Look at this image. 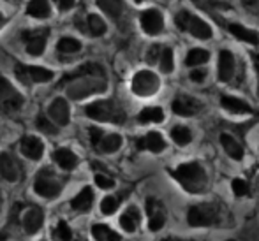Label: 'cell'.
I'll use <instances>...</instances> for the list:
<instances>
[{
    "label": "cell",
    "mask_w": 259,
    "mask_h": 241,
    "mask_svg": "<svg viewBox=\"0 0 259 241\" xmlns=\"http://www.w3.org/2000/svg\"><path fill=\"white\" fill-rule=\"evenodd\" d=\"M173 176L182 187L191 194H199L206 188V173L198 162H187L173 171Z\"/></svg>",
    "instance_id": "cell-1"
},
{
    "label": "cell",
    "mask_w": 259,
    "mask_h": 241,
    "mask_svg": "<svg viewBox=\"0 0 259 241\" xmlns=\"http://www.w3.org/2000/svg\"><path fill=\"white\" fill-rule=\"evenodd\" d=\"M87 116L97 122H113V123H123L125 113L116 104L115 101H97L87 106L85 109Z\"/></svg>",
    "instance_id": "cell-2"
},
{
    "label": "cell",
    "mask_w": 259,
    "mask_h": 241,
    "mask_svg": "<svg viewBox=\"0 0 259 241\" xmlns=\"http://www.w3.org/2000/svg\"><path fill=\"white\" fill-rule=\"evenodd\" d=\"M219 206L215 203H203L196 204L189 210L187 222L192 227H208L219 220Z\"/></svg>",
    "instance_id": "cell-3"
},
{
    "label": "cell",
    "mask_w": 259,
    "mask_h": 241,
    "mask_svg": "<svg viewBox=\"0 0 259 241\" xmlns=\"http://www.w3.org/2000/svg\"><path fill=\"white\" fill-rule=\"evenodd\" d=\"M78 83L69 90L74 99H81L87 97L94 92H101V90L106 88V83H104V72H97V74H85V76H78Z\"/></svg>",
    "instance_id": "cell-4"
},
{
    "label": "cell",
    "mask_w": 259,
    "mask_h": 241,
    "mask_svg": "<svg viewBox=\"0 0 259 241\" xmlns=\"http://www.w3.org/2000/svg\"><path fill=\"white\" fill-rule=\"evenodd\" d=\"M34 190L39 196L46 197V199H53L62 192V181L48 169H42L34 181Z\"/></svg>",
    "instance_id": "cell-5"
},
{
    "label": "cell",
    "mask_w": 259,
    "mask_h": 241,
    "mask_svg": "<svg viewBox=\"0 0 259 241\" xmlns=\"http://www.w3.org/2000/svg\"><path fill=\"white\" fill-rule=\"evenodd\" d=\"M21 106L23 95L6 78H0V109L4 113H16Z\"/></svg>",
    "instance_id": "cell-6"
},
{
    "label": "cell",
    "mask_w": 259,
    "mask_h": 241,
    "mask_svg": "<svg viewBox=\"0 0 259 241\" xmlns=\"http://www.w3.org/2000/svg\"><path fill=\"white\" fill-rule=\"evenodd\" d=\"M159 78L152 71H140L133 78V92L140 97L154 95L159 90Z\"/></svg>",
    "instance_id": "cell-7"
},
{
    "label": "cell",
    "mask_w": 259,
    "mask_h": 241,
    "mask_svg": "<svg viewBox=\"0 0 259 241\" xmlns=\"http://www.w3.org/2000/svg\"><path fill=\"white\" fill-rule=\"evenodd\" d=\"M16 76L21 83H48L53 79V72L45 67H37V65H16Z\"/></svg>",
    "instance_id": "cell-8"
},
{
    "label": "cell",
    "mask_w": 259,
    "mask_h": 241,
    "mask_svg": "<svg viewBox=\"0 0 259 241\" xmlns=\"http://www.w3.org/2000/svg\"><path fill=\"white\" fill-rule=\"evenodd\" d=\"M147 213H148V227L150 231H159L164 227V222H166V211L160 201L157 199H148L147 201Z\"/></svg>",
    "instance_id": "cell-9"
},
{
    "label": "cell",
    "mask_w": 259,
    "mask_h": 241,
    "mask_svg": "<svg viewBox=\"0 0 259 241\" xmlns=\"http://www.w3.org/2000/svg\"><path fill=\"white\" fill-rule=\"evenodd\" d=\"M140 21H141V28H143V30L147 32L148 35L160 34V32H162V28H164L162 14H160L159 11H155V9L145 11V13L141 14Z\"/></svg>",
    "instance_id": "cell-10"
},
{
    "label": "cell",
    "mask_w": 259,
    "mask_h": 241,
    "mask_svg": "<svg viewBox=\"0 0 259 241\" xmlns=\"http://www.w3.org/2000/svg\"><path fill=\"white\" fill-rule=\"evenodd\" d=\"M171 108H173V113H177V115H180V116H194L201 111L203 104L192 97L180 95L175 99Z\"/></svg>",
    "instance_id": "cell-11"
},
{
    "label": "cell",
    "mask_w": 259,
    "mask_h": 241,
    "mask_svg": "<svg viewBox=\"0 0 259 241\" xmlns=\"http://www.w3.org/2000/svg\"><path fill=\"white\" fill-rule=\"evenodd\" d=\"M48 113H50V118L53 120L57 125L64 127L69 123V120H71V109H69V104L65 99L58 97L55 99V101L50 104L48 108Z\"/></svg>",
    "instance_id": "cell-12"
},
{
    "label": "cell",
    "mask_w": 259,
    "mask_h": 241,
    "mask_svg": "<svg viewBox=\"0 0 259 241\" xmlns=\"http://www.w3.org/2000/svg\"><path fill=\"white\" fill-rule=\"evenodd\" d=\"M46 35H48V30L25 32L23 34V41H27V51L32 57L42 55V51L46 48Z\"/></svg>",
    "instance_id": "cell-13"
},
{
    "label": "cell",
    "mask_w": 259,
    "mask_h": 241,
    "mask_svg": "<svg viewBox=\"0 0 259 241\" xmlns=\"http://www.w3.org/2000/svg\"><path fill=\"white\" fill-rule=\"evenodd\" d=\"M0 174H2L4 180L11 181V183L20 180V166L14 160V157H11L9 153L0 155Z\"/></svg>",
    "instance_id": "cell-14"
},
{
    "label": "cell",
    "mask_w": 259,
    "mask_h": 241,
    "mask_svg": "<svg viewBox=\"0 0 259 241\" xmlns=\"http://www.w3.org/2000/svg\"><path fill=\"white\" fill-rule=\"evenodd\" d=\"M20 148H21V153L30 160H39L42 157V153H45V144H42V141L34 136L23 137L20 143Z\"/></svg>",
    "instance_id": "cell-15"
},
{
    "label": "cell",
    "mask_w": 259,
    "mask_h": 241,
    "mask_svg": "<svg viewBox=\"0 0 259 241\" xmlns=\"http://www.w3.org/2000/svg\"><path fill=\"white\" fill-rule=\"evenodd\" d=\"M235 74V57L231 51L222 50L219 53V79L221 81H229Z\"/></svg>",
    "instance_id": "cell-16"
},
{
    "label": "cell",
    "mask_w": 259,
    "mask_h": 241,
    "mask_svg": "<svg viewBox=\"0 0 259 241\" xmlns=\"http://www.w3.org/2000/svg\"><path fill=\"white\" fill-rule=\"evenodd\" d=\"M42 222H45V213L41 208L34 206L23 215V227L27 234H35L41 229Z\"/></svg>",
    "instance_id": "cell-17"
},
{
    "label": "cell",
    "mask_w": 259,
    "mask_h": 241,
    "mask_svg": "<svg viewBox=\"0 0 259 241\" xmlns=\"http://www.w3.org/2000/svg\"><path fill=\"white\" fill-rule=\"evenodd\" d=\"M138 148L148 150V152H154V153H160L166 148V141H164V137L160 136L159 132H148L147 136L138 141Z\"/></svg>",
    "instance_id": "cell-18"
},
{
    "label": "cell",
    "mask_w": 259,
    "mask_h": 241,
    "mask_svg": "<svg viewBox=\"0 0 259 241\" xmlns=\"http://www.w3.org/2000/svg\"><path fill=\"white\" fill-rule=\"evenodd\" d=\"M53 159L64 171H72L78 166V157L69 148H58L57 152L53 153Z\"/></svg>",
    "instance_id": "cell-19"
},
{
    "label": "cell",
    "mask_w": 259,
    "mask_h": 241,
    "mask_svg": "<svg viewBox=\"0 0 259 241\" xmlns=\"http://www.w3.org/2000/svg\"><path fill=\"white\" fill-rule=\"evenodd\" d=\"M221 104H222V108H224L226 111L233 113V115H247V113L252 111L247 102L240 101V99H236V97L224 95L221 99Z\"/></svg>",
    "instance_id": "cell-20"
},
{
    "label": "cell",
    "mask_w": 259,
    "mask_h": 241,
    "mask_svg": "<svg viewBox=\"0 0 259 241\" xmlns=\"http://www.w3.org/2000/svg\"><path fill=\"white\" fill-rule=\"evenodd\" d=\"M92 203H94L92 188L85 187L81 192L78 194V196L74 197V199L71 201V206L74 208L76 211H81V213H85V211H89L90 208H92Z\"/></svg>",
    "instance_id": "cell-21"
},
{
    "label": "cell",
    "mask_w": 259,
    "mask_h": 241,
    "mask_svg": "<svg viewBox=\"0 0 259 241\" xmlns=\"http://www.w3.org/2000/svg\"><path fill=\"white\" fill-rule=\"evenodd\" d=\"M221 144H222V148L226 150V153H228L231 159H235V160H242L243 159L242 144H240L235 137L229 136V134H222V136H221Z\"/></svg>",
    "instance_id": "cell-22"
},
{
    "label": "cell",
    "mask_w": 259,
    "mask_h": 241,
    "mask_svg": "<svg viewBox=\"0 0 259 241\" xmlns=\"http://www.w3.org/2000/svg\"><path fill=\"white\" fill-rule=\"evenodd\" d=\"M27 13L32 18H37V20H45L52 14V7H50L48 0H30L27 6Z\"/></svg>",
    "instance_id": "cell-23"
},
{
    "label": "cell",
    "mask_w": 259,
    "mask_h": 241,
    "mask_svg": "<svg viewBox=\"0 0 259 241\" xmlns=\"http://www.w3.org/2000/svg\"><path fill=\"white\" fill-rule=\"evenodd\" d=\"M229 32H231L233 35H235L236 39H240V41H243V42H249V44H259V35L256 34V32H252V30H249V28H245V27H242V25H236V23H233V25H229Z\"/></svg>",
    "instance_id": "cell-24"
},
{
    "label": "cell",
    "mask_w": 259,
    "mask_h": 241,
    "mask_svg": "<svg viewBox=\"0 0 259 241\" xmlns=\"http://www.w3.org/2000/svg\"><path fill=\"white\" fill-rule=\"evenodd\" d=\"M120 225H122V229L127 232L136 231L138 225H140V211H138V208L131 206L129 210L120 217Z\"/></svg>",
    "instance_id": "cell-25"
},
{
    "label": "cell",
    "mask_w": 259,
    "mask_h": 241,
    "mask_svg": "<svg viewBox=\"0 0 259 241\" xmlns=\"http://www.w3.org/2000/svg\"><path fill=\"white\" fill-rule=\"evenodd\" d=\"M194 37L198 39H210L211 37V28L210 25L205 23L203 20H199V18L192 16L191 21H189V30Z\"/></svg>",
    "instance_id": "cell-26"
},
{
    "label": "cell",
    "mask_w": 259,
    "mask_h": 241,
    "mask_svg": "<svg viewBox=\"0 0 259 241\" xmlns=\"http://www.w3.org/2000/svg\"><path fill=\"white\" fill-rule=\"evenodd\" d=\"M120 146H122V137L118 134H106V136L101 137V141L97 143L96 148L103 153H115Z\"/></svg>",
    "instance_id": "cell-27"
},
{
    "label": "cell",
    "mask_w": 259,
    "mask_h": 241,
    "mask_svg": "<svg viewBox=\"0 0 259 241\" xmlns=\"http://www.w3.org/2000/svg\"><path fill=\"white\" fill-rule=\"evenodd\" d=\"M92 234L97 241H122L118 232H115L113 229H109L104 224H97L92 227Z\"/></svg>",
    "instance_id": "cell-28"
},
{
    "label": "cell",
    "mask_w": 259,
    "mask_h": 241,
    "mask_svg": "<svg viewBox=\"0 0 259 241\" xmlns=\"http://www.w3.org/2000/svg\"><path fill=\"white\" fill-rule=\"evenodd\" d=\"M138 120L141 123H159L164 120V111L160 108H145L138 115Z\"/></svg>",
    "instance_id": "cell-29"
},
{
    "label": "cell",
    "mask_w": 259,
    "mask_h": 241,
    "mask_svg": "<svg viewBox=\"0 0 259 241\" xmlns=\"http://www.w3.org/2000/svg\"><path fill=\"white\" fill-rule=\"evenodd\" d=\"M97 4L111 18H118L123 11V0H97Z\"/></svg>",
    "instance_id": "cell-30"
},
{
    "label": "cell",
    "mask_w": 259,
    "mask_h": 241,
    "mask_svg": "<svg viewBox=\"0 0 259 241\" xmlns=\"http://www.w3.org/2000/svg\"><path fill=\"white\" fill-rule=\"evenodd\" d=\"M208 58H210V53L206 50H201V48H194L187 53V58H185V64L189 67H196V65H201V64H206Z\"/></svg>",
    "instance_id": "cell-31"
},
{
    "label": "cell",
    "mask_w": 259,
    "mask_h": 241,
    "mask_svg": "<svg viewBox=\"0 0 259 241\" xmlns=\"http://www.w3.org/2000/svg\"><path fill=\"white\" fill-rule=\"evenodd\" d=\"M171 137H173V141L178 146H187L192 141L191 130L184 125H178V127H175V129H171Z\"/></svg>",
    "instance_id": "cell-32"
},
{
    "label": "cell",
    "mask_w": 259,
    "mask_h": 241,
    "mask_svg": "<svg viewBox=\"0 0 259 241\" xmlns=\"http://www.w3.org/2000/svg\"><path fill=\"white\" fill-rule=\"evenodd\" d=\"M57 48L60 53H76V51L81 50V42L72 37H62L60 41H58Z\"/></svg>",
    "instance_id": "cell-33"
},
{
    "label": "cell",
    "mask_w": 259,
    "mask_h": 241,
    "mask_svg": "<svg viewBox=\"0 0 259 241\" xmlns=\"http://www.w3.org/2000/svg\"><path fill=\"white\" fill-rule=\"evenodd\" d=\"M159 64H160V69H162V72H166V74H169V72H173V69H175L173 51H171L169 48H164L162 51H160Z\"/></svg>",
    "instance_id": "cell-34"
},
{
    "label": "cell",
    "mask_w": 259,
    "mask_h": 241,
    "mask_svg": "<svg viewBox=\"0 0 259 241\" xmlns=\"http://www.w3.org/2000/svg\"><path fill=\"white\" fill-rule=\"evenodd\" d=\"M89 28L94 35H103L106 34V23L101 16L97 14H90L89 16Z\"/></svg>",
    "instance_id": "cell-35"
},
{
    "label": "cell",
    "mask_w": 259,
    "mask_h": 241,
    "mask_svg": "<svg viewBox=\"0 0 259 241\" xmlns=\"http://www.w3.org/2000/svg\"><path fill=\"white\" fill-rule=\"evenodd\" d=\"M35 127H37L41 132L50 134V136H53V134L58 132V129L53 123V120H48L46 116H37V120H35Z\"/></svg>",
    "instance_id": "cell-36"
},
{
    "label": "cell",
    "mask_w": 259,
    "mask_h": 241,
    "mask_svg": "<svg viewBox=\"0 0 259 241\" xmlns=\"http://www.w3.org/2000/svg\"><path fill=\"white\" fill-rule=\"evenodd\" d=\"M116 208H118V199L113 196L104 197L103 203H101V211H103L104 215H113L116 211Z\"/></svg>",
    "instance_id": "cell-37"
},
{
    "label": "cell",
    "mask_w": 259,
    "mask_h": 241,
    "mask_svg": "<svg viewBox=\"0 0 259 241\" xmlns=\"http://www.w3.org/2000/svg\"><path fill=\"white\" fill-rule=\"evenodd\" d=\"M55 236H57V239H58V241H71V238H72L71 229H69V225L65 224L64 220L58 222L57 231H55Z\"/></svg>",
    "instance_id": "cell-38"
},
{
    "label": "cell",
    "mask_w": 259,
    "mask_h": 241,
    "mask_svg": "<svg viewBox=\"0 0 259 241\" xmlns=\"http://www.w3.org/2000/svg\"><path fill=\"white\" fill-rule=\"evenodd\" d=\"M231 187H233L235 196H238V197L245 196V194L249 192V185H247V181H243L242 178H235V180H233V183H231Z\"/></svg>",
    "instance_id": "cell-39"
},
{
    "label": "cell",
    "mask_w": 259,
    "mask_h": 241,
    "mask_svg": "<svg viewBox=\"0 0 259 241\" xmlns=\"http://www.w3.org/2000/svg\"><path fill=\"white\" fill-rule=\"evenodd\" d=\"M191 18H192V14H189L187 11H182V13H178L177 14V27L180 28L182 32H187Z\"/></svg>",
    "instance_id": "cell-40"
},
{
    "label": "cell",
    "mask_w": 259,
    "mask_h": 241,
    "mask_svg": "<svg viewBox=\"0 0 259 241\" xmlns=\"http://www.w3.org/2000/svg\"><path fill=\"white\" fill-rule=\"evenodd\" d=\"M96 183H97V187L104 188V190L115 187V181H113L109 176H106V174H96Z\"/></svg>",
    "instance_id": "cell-41"
},
{
    "label": "cell",
    "mask_w": 259,
    "mask_h": 241,
    "mask_svg": "<svg viewBox=\"0 0 259 241\" xmlns=\"http://www.w3.org/2000/svg\"><path fill=\"white\" fill-rule=\"evenodd\" d=\"M205 78H206V71H205V69H194V71L191 72V79L194 83L205 81Z\"/></svg>",
    "instance_id": "cell-42"
},
{
    "label": "cell",
    "mask_w": 259,
    "mask_h": 241,
    "mask_svg": "<svg viewBox=\"0 0 259 241\" xmlns=\"http://www.w3.org/2000/svg\"><path fill=\"white\" fill-rule=\"evenodd\" d=\"M159 51H162L159 48V46H152L150 50H148V57H147V60L150 62V64H154V62H157L160 58V53Z\"/></svg>",
    "instance_id": "cell-43"
},
{
    "label": "cell",
    "mask_w": 259,
    "mask_h": 241,
    "mask_svg": "<svg viewBox=\"0 0 259 241\" xmlns=\"http://www.w3.org/2000/svg\"><path fill=\"white\" fill-rule=\"evenodd\" d=\"M103 136H104V132L101 129H94V127L90 129V141H92L94 146H97V143H99Z\"/></svg>",
    "instance_id": "cell-44"
},
{
    "label": "cell",
    "mask_w": 259,
    "mask_h": 241,
    "mask_svg": "<svg viewBox=\"0 0 259 241\" xmlns=\"http://www.w3.org/2000/svg\"><path fill=\"white\" fill-rule=\"evenodd\" d=\"M57 4H58V9L67 11V9H71V7L74 6V0H57Z\"/></svg>",
    "instance_id": "cell-45"
},
{
    "label": "cell",
    "mask_w": 259,
    "mask_h": 241,
    "mask_svg": "<svg viewBox=\"0 0 259 241\" xmlns=\"http://www.w3.org/2000/svg\"><path fill=\"white\" fill-rule=\"evenodd\" d=\"M252 60H254V65H256V71L259 72V53L252 55Z\"/></svg>",
    "instance_id": "cell-46"
},
{
    "label": "cell",
    "mask_w": 259,
    "mask_h": 241,
    "mask_svg": "<svg viewBox=\"0 0 259 241\" xmlns=\"http://www.w3.org/2000/svg\"><path fill=\"white\" fill-rule=\"evenodd\" d=\"M2 23H4V16L0 14V27H2Z\"/></svg>",
    "instance_id": "cell-47"
},
{
    "label": "cell",
    "mask_w": 259,
    "mask_h": 241,
    "mask_svg": "<svg viewBox=\"0 0 259 241\" xmlns=\"http://www.w3.org/2000/svg\"><path fill=\"white\" fill-rule=\"evenodd\" d=\"M7 2H14V4H18L20 0H7Z\"/></svg>",
    "instance_id": "cell-48"
},
{
    "label": "cell",
    "mask_w": 259,
    "mask_h": 241,
    "mask_svg": "<svg viewBox=\"0 0 259 241\" xmlns=\"http://www.w3.org/2000/svg\"><path fill=\"white\" fill-rule=\"evenodd\" d=\"M134 2H138V4H141V2H145V0H134Z\"/></svg>",
    "instance_id": "cell-49"
},
{
    "label": "cell",
    "mask_w": 259,
    "mask_h": 241,
    "mask_svg": "<svg viewBox=\"0 0 259 241\" xmlns=\"http://www.w3.org/2000/svg\"><path fill=\"white\" fill-rule=\"evenodd\" d=\"M0 203H2V197H0Z\"/></svg>",
    "instance_id": "cell-50"
},
{
    "label": "cell",
    "mask_w": 259,
    "mask_h": 241,
    "mask_svg": "<svg viewBox=\"0 0 259 241\" xmlns=\"http://www.w3.org/2000/svg\"><path fill=\"white\" fill-rule=\"evenodd\" d=\"M229 241H235V239H229Z\"/></svg>",
    "instance_id": "cell-51"
}]
</instances>
